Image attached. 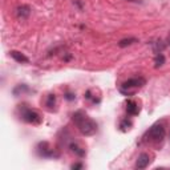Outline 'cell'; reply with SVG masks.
I'll use <instances>...</instances> for the list:
<instances>
[{
  "instance_id": "cell-1",
  "label": "cell",
  "mask_w": 170,
  "mask_h": 170,
  "mask_svg": "<svg viewBox=\"0 0 170 170\" xmlns=\"http://www.w3.org/2000/svg\"><path fill=\"white\" fill-rule=\"evenodd\" d=\"M73 122L80 130V133L84 136H93L97 132V124L96 121H93L88 114H85L84 112L79 110L73 113Z\"/></svg>"
},
{
  "instance_id": "cell-2",
  "label": "cell",
  "mask_w": 170,
  "mask_h": 170,
  "mask_svg": "<svg viewBox=\"0 0 170 170\" xmlns=\"http://www.w3.org/2000/svg\"><path fill=\"white\" fill-rule=\"evenodd\" d=\"M145 84H146V80L144 77H134V79H130V80H128V81H125L122 85H121L120 91L125 96H132L136 93V91H138L140 88H142Z\"/></svg>"
},
{
  "instance_id": "cell-3",
  "label": "cell",
  "mask_w": 170,
  "mask_h": 170,
  "mask_svg": "<svg viewBox=\"0 0 170 170\" xmlns=\"http://www.w3.org/2000/svg\"><path fill=\"white\" fill-rule=\"evenodd\" d=\"M145 141L149 144H160L165 138V128L162 125H154L145 134Z\"/></svg>"
},
{
  "instance_id": "cell-4",
  "label": "cell",
  "mask_w": 170,
  "mask_h": 170,
  "mask_svg": "<svg viewBox=\"0 0 170 170\" xmlns=\"http://www.w3.org/2000/svg\"><path fill=\"white\" fill-rule=\"evenodd\" d=\"M19 110H20V118H21L23 121H25V122H28V124H33V125L41 124L43 117L40 116L37 112L32 110V109H29V108H24V106L21 108V105H20Z\"/></svg>"
},
{
  "instance_id": "cell-5",
  "label": "cell",
  "mask_w": 170,
  "mask_h": 170,
  "mask_svg": "<svg viewBox=\"0 0 170 170\" xmlns=\"http://www.w3.org/2000/svg\"><path fill=\"white\" fill-rule=\"evenodd\" d=\"M150 156L148 154V153H141L138 156V158H137V164H136V168L137 169H145L149 166V164H150Z\"/></svg>"
},
{
  "instance_id": "cell-6",
  "label": "cell",
  "mask_w": 170,
  "mask_h": 170,
  "mask_svg": "<svg viewBox=\"0 0 170 170\" xmlns=\"http://www.w3.org/2000/svg\"><path fill=\"white\" fill-rule=\"evenodd\" d=\"M10 53H11V57L14 59L15 61L20 63V64H27V63H29V59H28L24 53H21V52H17V51H11Z\"/></svg>"
},
{
  "instance_id": "cell-7",
  "label": "cell",
  "mask_w": 170,
  "mask_h": 170,
  "mask_svg": "<svg viewBox=\"0 0 170 170\" xmlns=\"http://www.w3.org/2000/svg\"><path fill=\"white\" fill-rule=\"evenodd\" d=\"M31 7L29 6H20L19 8H17V16L20 19H28L29 17V15H31Z\"/></svg>"
},
{
  "instance_id": "cell-8",
  "label": "cell",
  "mask_w": 170,
  "mask_h": 170,
  "mask_svg": "<svg viewBox=\"0 0 170 170\" xmlns=\"http://www.w3.org/2000/svg\"><path fill=\"white\" fill-rule=\"evenodd\" d=\"M126 110H128L129 114L136 116V114H138V113H140V108H138V105H137V102H134V101H128Z\"/></svg>"
},
{
  "instance_id": "cell-9",
  "label": "cell",
  "mask_w": 170,
  "mask_h": 170,
  "mask_svg": "<svg viewBox=\"0 0 170 170\" xmlns=\"http://www.w3.org/2000/svg\"><path fill=\"white\" fill-rule=\"evenodd\" d=\"M134 43H138V39H136V37H128V39H122V40H120V43H118V47H120V48H125V47H129V45H132V44H134Z\"/></svg>"
},
{
  "instance_id": "cell-10",
  "label": "cell",
  "mask_w": 170,
  "mask_h": 170,
  "mask_svg": "<svg viewBox=\"0 0 170 170\" xmlns=\"http://www.w3.org/2000/svg\"><path fill=\"white\" fill-rule=\"evenodd\" d=\"M69 148H71V150L73 152V153H76L77 156H80V157L85 156V150H84V149H81V148H79L76 144H71V146H69Z\"/></svg>"
},
{
  "instance_id": "cell-11",
  "label": "cell",
  "mask_w": 170,
  "mask_h": 170,
  "mask_svg": "<svg viewBox=\"0 0 170 170\" xmlns=\"http://www.w3.org/2000/svg\"><path fill=\"white\" fill-rule=\"evenodd\" d=\"M154 63H156V68H160V67H162L164 64H165V56L162 53H158L156 56V60H154Z\"/></svg>"
},
{
  "instance_id": "cell-12",
  "label": "cell",
  "mask_w": 170,
  "mask_h": 170,
  "mask_svg": "<svg viewBox=\"0 0 170 170\" xmlns=\"http://www.w3.org/2000/svg\"><path fill=\"white\" fill-rule=\"evenodd\" d=\"M165 47H166V45H165V44L160 40V41L154 43V47H153V48H154V52H156V53L158 55V53H162V51L165 49Z\"/></svg>"
},
{
  "instance_id": "cell-13",
  "label": "cell",
  "mask_w": 170,
  "mask_h": 170,
  "mask_svg": "<svg viewBox=\"0 0 170 170\" xmlns=\"http://www.w3.org/2000/svg\"><path fill=\"white\" fill-rule=\"evenodd\" d=\"M55 102H56V97L55 95H49L48 96V100H47V106L49 110H52V106H55Z\"/></svg>"
},
{
  "instance_id": "cell-14",
  "label": "cell",
  "mask_w": 170,
  "mask_h": 170,
  "mask_svg": "<svg viewBox=\"0 0 170 170\" xmlns=\"http://www.w3.org/2000/svg\"><path fill=\"white\" fill-rule=\"evenodd\" d=\"M71 168H72V169H83L84 165H83V164H73Z\"/></svg>"
},
{
  "instance_id": "cell-15",
  "label": "cell",
  "mask_w": 170,
  "mask_h": 170,
  "mask_svg": "<svg viewBox=\"0 0 170 170\" xmlns=\"http://www.w3.org/2000/svg\"><path fill=\"white\" fill-rule=\"evenodd\" d=\"M65 99H67V100H75V96L72 95V93H67V95H65Z\"/></svg>"
},
{
  "instance_id": "cell-16",
  "label": "cell",
  "mask_w": 170,
  "mask_h": 170,
  "mask_svg": "<svg viewBox=\"0 0 170 170\" xmlns=\"http://www.w3.org/2000/svg\"><path fill=\"white\" fill-rule=\"evenodd\" d=\"M168 44L170 45V33H169V36H168Z\"/></svg>"
}]
</instances>
